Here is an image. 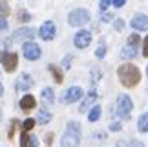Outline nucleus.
Returning <instances> with one entry per match:
<instances>
[{
	"instance_id": "obj_1",
	"label": "nucleus",
	"mask_w": 148,
	"mask_h": 147,
	"mask_svg": "<svg viewBox=\"0 0 148 147\" xmlns=\"http://www.w3.org/2000/svg\"><path fill=\"white\" fill-rule=\"evenodd\" d=\"M117 77H119V81H121L123 87L132 88V87H135V85H139V81H141V72H139V68L135 64L124 63V64H121L117 68Z\"/></svg>"
},
{
	"instance_id": "obj_2",
	"label": "nucleus",
	"mask_w": 148,
	"mask_h": 147,
	"mask_svg": "<svg viewBox=\"0 0 148 147\" xmlns=\"http://www.w3.org/2000/svg\"><path fill=\"white\" fill-rule=\"evenodd\" d=\"M79 144H81V123L68 121L60 140V147H79Z\"/></svg>"
},
{
	"instance_id": "obj_3",
	"label": "nucleus",
	"mask_w": 148,
	"mask_h": 147,
	"mask_svg": "<svg viewBox=\"0 0 148 147\" xmlns=\"http://www.w3.org/2000/svg\"><path fill=\"white\" fill-rule=\"evenodd\" d=\"M134 109V101L128 94H119L117 96V103H115V114L121 118V120H130V114H132Z\"/></svg>"
},
{
	"instance_id": "obj_4",
	"label": "nucleus",
	"mask_w": 148,
	"mask_h": 147,
	"mask_svg": "<svg viewBox=\"0 0 148 147\" xmlns=\"http://www.w3.org/2000/svg\"><path fill=\"white\" fill-rule=\"evenodd\" d=\"M88 22H90V11L84 9V8L71 9L70 15H68V24L73 26V28H82Z\"/></svg>"
},
{
	"instance_id": "obj_5",
	"label": "nucleus",
	"mask_w": 148,
	"mask_h": 147,
	"mask_svg": "<svg viewBox=\"0 0 148 147\" xmlns=\"http://www.w3.org/2000/svg\"><path fill=\"white\" fill-rule=\"evenodd\" d=\"M139 44H141V37H139V33L135 31V33H132V35L128 37L126 44H124V48H123V52H121L123 59H134L135 55H137Z\"/></svg>"
},
{
	"instance_id": "obj_6",
	"label": "nucleus",
	"mask_w": 148,
	"mask_h": 147,
	"mask_svg": "<svg viewBox=\"0 0 148 147\" xmlns=\"http://www.w3.org/2000/svg\"><path fill=\"white\" fill-rule=\"evenodd\" d=\"M22 53H24V57L27 61H37V59H40V55H42V50L40 46H38L37 42H24L22 44Z\"/></svg>"
},
{
	"instance_id": "obj_7",
	"label": "nucleus",
	"mask_w": 148,
	"mask_h": 147,
	"mask_svg": "<svg viewBox=\"0 0 148 147\" xmlns=\"http://www.w3.org/2000/svg\"><path fill=\"white\" fill-rule=\"evenodd\" d=\"M0 63L4 64L5 72H15L16 64H18V55L15 52H4V53H0Z\"/></svg>"
},
{
	"instance_id": "obj_8",
	"label": "nucleus",
	"mask_w": 148,
	"mask_h": 147,
	"mask_svg": "<svg viewBox=\"0 0 148 147\" xmlns=\"http://www.w3.org/2000/svg\"><path fill=\"white\" fill-rule=\"evenodd\" d=\"M33 37H35V30H33V28H20V30H16L13 35L8 39V42H15V41L29 42Z\"/></svg>"
},
{
	"instance_id": "obj_9",
	"label": "nucleus",
	"mask_w": 148,
	"mask_h": 147,
	"mask_svg": "<svg viewBox=\"0 0 148 147\" xmlns=\"http://www.w3.org/2000/svg\"><path fill=\"white\" fill-rule=\"evenodd\" d=\"M38 35H40L42 41H53L55 35H57V26L53 20H46L44 24L40 26V30H38Z\"/></svg>"
},
{
	"instance_id": "obj_10",
	"label": "nucleus",
	"mask_w": 148,
	"mask_h": 147,
	"mask_svg": "<svg viewBox=\"0 0 148 147\" xmlns=\"http://www.w3.org/2000/svg\"><path fill=\"white\" fill-rule=\"evenodd\" d=\"M90 42H92V31L88 30H81L75 33V37H73V44L79 48V50H84L90 46Z\"/></svg>"
},
{
	"instance_id": "obj_11",
	"label": "nucleus",
	"mask_w": 148,
	"mask_h": 147,
	"mask_svg": "<svg viewBox=\"0 0 148 147\" xmlns=\"http://www.w3.org/2000/svg\"><path fill=\"white\" fill-rule=\"evenodd\" d=\"M82 94H84V90L81 87H70L64 92V96H62V101L64 103H75V101H79L82 98Z\"/></svg>"
},
{
	"instance_id": "obj_12",
	"label": "nucleus",
	"mask_w": 148,
	"mask_h": 147,
	"mask_svg": "<svg viewBox=\"0 0 148 147\" xmlns=\"http://www.w3.org/2000/svg\"><path fill=\"white\" fill-rule=\"evenodd\" d=\"M130 26H132L135 31H146L148 30V15H145V13L134 15V19L130 20Z\"/></svg>"
},
{
	"instance_id": "obj_13",
	"label": "nucleus",
	"mask_w": 148,
	"mask_h": 147,
	"mask_svg": "<svg viewBox=\"0 0 148 147\" xmlns=\"http://www.w3.org/2000/svg\"><path fill=\"white\" fill-rule=\"evenodd\" d=\"M33 85H35V81H33V77L29 76V74H22V76L18 77V81H16V90H29Z\"/></svg>"
},
{
	"instance_id": "obj_14",
	"label": "nucleus",
	"mask_w": 148,
	"mask_h": 147,
	"mask_svg": "<svg viewBox=\"0 0 148 147\" xmlns=\"http://www.w3.org/2000/svg\"><path fill=\"white\" fill-rule=\"evenodd\" d=\"M35 105H37V99H35V96H31V94H26L24 98L20 99V109L24 110V112L35 109Z\"/></svg>"
},
{
	"instance_id": "obj_15",
	"label": "nucleus",
	"mask_w": 148,
	"mask_h": 147,
	"mask_svg": "<svg viewBox=\"0 0 148 147\" xmlns=\"http://www.w3.org/2000/svg\"><path fill=\"white\" fill-rule=\"evenodd\" d=\"M48 70L51 72V76H53L55 83H62V81H64V76H62V70L59 68V66H55V64H48Z\"/></svg>"
},
{
	"instance_id": "obj_16",
	"label": "nucleus",
	"mask_w": 148,
	"mask_h": 147,
	"mask_svg": "<svg viewBox=\"0 0 148 147\" xmlns=\"http://www.w3.org/2000/svg\"><path fill=\"white\" fill-rule=\"evenodd\" d=\"M51 121V112L48 109H40V112H38L37 116V123H40V125H46V123Z\"/></svg>"
},
{
	"instance_id": "obj_17",
	"label": "nucleus",
	"mask_w": 148,
	"mask_h": 147,
	"mask_svg": "<svg viewBox=\"0 0 148 147\" xmlns=\"http://www.w3.org/2000/svg\"><path fill=\"white\" fill-rule=\"evenodd\" d=\"M95 98H97V92H95V90H92V92L88 94V98H86V99L82 101V105L79 107V110H81V112H84V110H88V107H90V105H92L93 101H95Z\"/></svg>"
},
{
	"instance_id": "obj_18",
	"label": "nucleus",
	"mask_w": 148,
	"mask_h": 147,
	"mask_svg": "<svg viewBox=\"0 0 148 147\" xmlns=\"http://www.w3.org/2000/svg\"><path fill=\"white\" fill-rule=\"evenodd\" d=\"M42 99H44V103H48V105H51V103H55V92H53V88H44L42 90Z\"/></svg>"
},
{
	"instance_id": "obj_19",
	"label": "nucleus",
	"mask_w": 148,
	"mask_h": 147,
	"mask_svg": "<svg viewBox=\"0 0 148 147\" xmlns=\"http://www.w3.org/2000/svg\"><path fill=\"white\" fill-rule=\"evenodd\" d=\"M137 129H139V132H148V112H145V114L139 116Z\"/></svg>"
},
{
	"instance_id": "obj_20",
	"label": "nucleus",
	"mask_w": 148,
	"mask_h": 147,
	"mask_svg": "<svg viewBox=\"0 0 148 147\" xmlns=\"http://www.w3.org/2000/svg\"><path fill=\"white\" fill-rule=\"evenodd\" d=\"M101 105H93V109L92 110H90V114H88V121H97L99 120V118H101Z\"/></svg>"
},
{
	"instance_id": "obj_21",
	"label": "nucleus",
	"mask_w": 148,
	"mask_h": 147,
	"mask_svg": "<svg viewBox=\"0 0 148 147\" xmlns=\"http://www.w3.org/2000/svg\"><path fill=\"white\" fill-rule=\"evenodd\" d=\"M117 147H145L141 140H130V142H117Z\"/></svg>"
},
{
	"instance_id": "obj_22",
	"label": "nucleus",
	"mask_w": 148,
	"mask_h": 147,
	"mask_svg": "<svg viewBox=\"0 0 148 147\" xmlns=\"http://www.w3.org/2000/svg\"><path fill=\"white\" fill-rule=\"evenodd\" d=\"M35 123H37V120H33V118H27V120H24V123H22V131H24V132L31 131V129L35 127Z\"/></svg>"
},
{
	"instance_id": "obj_23",
	"label": "nucleus",
	"mask_w": 148,
	"mask_h": 147,
	"mask_svg": "<svg viewBox=\"0 0 148 147\" xmlns=\"http://www.w3.org/2000/svg\"><path fill=\"white\" fill-rule=\"evenodd\" d=\"M104 55H106V44H104V41H101L99 48L95 50V57H97V59H102Z\"/></svg>"
},
{
	"instance_id": "obj_24",
	"label": "nucleus",
	"mask_w": 148,
	"mask_h": 147,
	"mask_svg": "<svg viewBox=\"0 0 148 147\" xmlns=\"http://www.w3.org/2000/svg\"><path fill=\"white\" fill-rule=\"evenodd\" d=\"M29 140H31V136H29L27 132L22 131V136H20V147H27V145H29Z\"/></svg>"
},
{
	"instance_id": "obj_25",
	"label": "nucleus",
	"mask_w": 148,
	"mask_h": 147,
	"mask_svg": "<svg viewBox=\"0 0 148 147\" xmlns=\"http://www.w3.org/2000/svg\"><path fill=\"white\" fill-rule=\"evenodd\" d=\"M124 26H126V22H124L123 19H115V22H113V28H115V31H123Z\"/></svg>"
},
{
	"instance_id": "obj_26",
	"label": "nucleus",
	"mask_w": 148,
	"mask_h": 147,
	"mask_svg": "<svg viewBox=\"0 0 148 147\" xmlns=\"http://www.w3.org/2000/svg\"><path fill=\"white\" fill-rule=\"evenodd\" d=\"M29 19H31V15L27 13L26 9H20V11H18V20H20V22H27Z\"/></svg>"
},
{
	"instance_id": "obj_27",
	"label": "nucleus",
	"mask_w": 148,
	"mask_h": 147,
	"mask_svg": "<svg viewBox=\"0 0 148 147\" xmlns=\"http://www.w3.org/2000/svg\"><path fill=\"white\" fill-rule=\"evenodd\" d=\"M5 15H9V8H8V4H5V2H0V17H4V19H5Z\"/></svg>"
},
{
	"instance_id": "obj_28",
	"label": "nucleus",
	"mask_w": 148,
	"mask_h": 147,
	"mask_svg": "<svg viewBox=\"0 0 148 147\" xmlns=\"http://www.w3.org/2000/svg\"><path fill=\"white\" fill-rule=\"evenodd\" d=\"M71 61H73V55H70V53H68L66 57L62 59V66H64V68H70V66H71Z\"/></svg>"
},
{
	"instance_id": "obj_29",
	"label": "nucleus",
	"mask_w": 148,
	"mask_h": 147,
	"mask_svg": "<svg viewBox=\"0 0 148 147\" xmlns=\"http://www.w3.org/2000/svg\"><path fill=\"white\" fill-rule=\"evenodd\" d=\"M121 129H123V123H121V121H113V123H110V131L117 132V131H121Z\"/></svg>"
},
{
	"instance_id": "obj_30",
	"label": "nucleus",
	"mask_w": 148,
	"mask_h": 147,
	"mask_svg": "<svg viewBox=\"0 0 148 147\" xmlns=\"http://www.w3.org/2000/svg\"><path fill=\"white\" fill-rule=\"evenodd\" d=\"M110 4H112V0H101V4H99V9H101V11H106L108 8H110Z\"/></svg>"
},
{
	"instance_id": "obj_31",
	"label": "nucleus",
	"mask_w": 148,
	"mask_h": 147,
	"mask_svg": "<svg viewBox=\"0 0 148 147\" xmlns=\"http://www.w3.org/2000/svg\"><path fill=\"white\" fill-rule=\"evenodd\" d=\"M143 55L148 57V35L145 37V41H143Z\"/></svg>"
},
{
	"instance_id": "obj_32",
	"label": "nucleus",
	"mask_w": 148,
	"mask_h": 147,
	"mask_svg": "<svg viewBox=\"0 0 148 147\" xmlns=\"http://www.w3.org/2000/svg\"><path fill=\"white\" fill-rule=\"evenodd\" d=\"M15 127H16V120L11 121V127H9V132H8V136H9V138H13V134H15Z\"/></svg>"
},
{
	"instance_id": "obj_33",
	"label": "nucleus",
	"mask_w": 148,
	"mask_h": 147,
	"mask_svg": "<svg viewBox=\"0 0 148 147\" xmlns=\"http://www.w3.org/2000/svg\"><path fill=\"white\" fill-rule=\"evenodd\" d=\"M112 4L115 6V8H123V6L126 4V0H112Z\"/></svg>"
},
{
	"instance_id": "obj_34",
	"label": "nucleus",
	"mask_w": 148,
	"mask_h": 147,
	"mask_svg": "<svg viewBox=\"0 0 148 147\" xmlns=\"http://www.w3.org/2000/svg\"><path fill=\"white\" fill-rule=\"evenodd\" d=\"M0 30H8V20L4 17H0Z\"/></svg>"
},
{
	"instance_id": "obj_35",
	"label": "nucleus",
	"mask_w": 148,
	"mask_h": 147,
	"mask_svg": "<svg viewBox=\"0 0 148 147\" xmlns=\"http://www.w3.org/2000/svg\"><path fill=\"white\" fill-rule=\"evenodd\" d=\"M110 20H113L112 13H104V15H102V22H110Z\"/></svg>"
},
{
	"instance_id": "obj_36",
	"label": "nucleus",
	"mask_w": 148,
	"mask_h": 147,
	"mask_svg": "<svg viewBox=\"0 0 148 147\" xmlns=\"http://www.w3.org/2000/svg\"><path fill=\"white\" fill-rule=\"evenodd\" d=\"M27 147H38V140L31 136V140H29V145H27Z\"/></svg>"
},
{
	"instance_id": "obj_37",
	"label": "nucleus",
	"mask_w": 148,
	"mask_h": 147,
	"mask_svg": "<svg viewBox=\"0 0 148 147\" xmlns=\"http://www.w3.org/2000/svg\"><path fill=\"white\" fill-rule=\"evenodd\" d=\"M51 140H53V134H51V132H48V136H46V142H48V145L51 144Z\"/></svg>"
},
{
	"instance_id": "obj_38",
	"label": "nucleus",
	"mask_w": 148,
	"mask_h": 147,
	"mask_svg": "<svg viewBox=\"0 0 148 147\" xmlns=\"http://www.w3.org/2000/svg\"><path fill=\"white\" fill-rule=\"evenodd\" d=\"M2 94H4V87H2V83H0V98H2Z\"/></svg>"
},
{
	"instance_id": "obj_39",
	"label": "nucleus",
	"mask_w": 148,
	"mask_h": 147,
	"mask_svg": "<svg viewBox=\"0 0 148 147\" xmlns=\"http://www.w3.org/2000/svg\"><path fill=\"white\" fill-rule=\"evenodd\" d=\"M0 120H2V109H0Z\"/></svg>"
},
{
	"instance_id": "obj_40",
	"label": "nucleus",
	"mask_w": 148,
	"mask_h": 147,
	"mask_svg": "<svg viewBox=\"0 0 148 147\" xmlns=\"http://www.w3.org/2000/svg\"><path fill=\"white\" fill-rule=\"evenodd\" d=\"M146 76H148V66H146Z\"/></svg>"
}]
</instances>
